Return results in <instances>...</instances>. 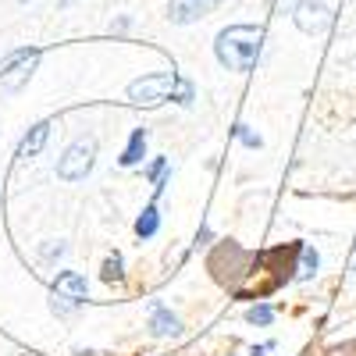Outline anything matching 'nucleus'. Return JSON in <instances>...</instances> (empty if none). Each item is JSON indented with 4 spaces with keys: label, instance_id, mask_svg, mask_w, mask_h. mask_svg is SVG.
Here are the masks:
<instances>
[{
    "label": "nucleus",
    "instance_id": "nucleus-1",
    "mask_svg": "<svg viewBox=\"0 0 356 356\" xmlns=\"http://www.w3.org/2000/svg\"><path fill=\"white\" fill-rule=\"evenodd\" d=\"M264 54V29L260 25H250V22H239V25H228L218 33L214 40V57L218 65L228 68V72H253L257 61Z\"/></svg>",
    "mask_w": 356,
    "mask_h": 356
},
{
    "label": "nucleus",
    "instance_id": "nucleus-2",
    "mask_svg": "<svg viewBox=\"0 0 356 356\" xmlns=\"http://www.w3.org/2000/svg\"><path fill=\"white\" fill-rule=\"evenodd\" d=\"M125 93L136 107H157V104H168V100L189 107L196 100V86L182 75H175V72H150V75L129 82Z\"/></svg>",
    "mask_w": 356,
    "mask_h": 356
},
{
    "label": "nucleus",
    "instance_id": "nucleus-3",
    "mask_svg": "<svg viewBox=\"0 0 356 356\" xmlns=\"http://www.w3.org/2000/svg\"><path fill=\"white\" fill-rule=\"evenodd\" d=\"M97 164V139L93 136H79L68 150L57 157V178L61 182H82Z\"/></svg>",
    "mask_w": 356,
    "mask_h": 356
},
{
    "label": "nucleus",
    "instance_id": "nucleus-4",
    "mask_svg": "<svg viewBox=\"0 0 356 356\" xmlns=\"http://www.w3.org/2000/svg\"><path fill=\"white\" fill-rule=\"evenodd\" d=\"M50 292H54V300H50V310L57 314V317H72L82 303H86V296H89V285H86V278L79 275V271H61L54 278V285H50Z\"/></svg>",
    "mask_w": 356,
    "mask_h": 356
},
{
    "label": "nucleus",
    "instance_id": "nucleus-5",
    "mask_svg": "<svg viewBox=\"0 0 356 356\" xmlns=\"http://www.w3.org/2000/svg\"><path fill=\"white\" fill-rule=\"evenodd\" d=\"M36 65H40V50H36V47H33V50L25 47V50L8 54L4 65H0V93H18V89L33 79Z\"/></svg>",
    "mask_w": 356,
    "mask_h": 356
},
{
    "label": "nucleus",
    "instance_id": "nucleus-6",
    "mask_svg": "<svg viewBox=\"0 0 356 356\" xmlns=\"http://www.w3.org/2000/svg\"><path fill=\"white\" fill-rule=\"evenodd\" d=\"M292 22H296V29H300V33H307V36L328 33V25H332L328 0H300V4L292 8Z\"/></svg>",
    "mask_w": 356,
    "mask_h": 356
},
{
    "label": "nucleus",
    "instance_id": "nucleus-7",
    "mask_svg": "<svg viewBox=\"0 0 356 356\" xmlns=\"http://www.w3.org/2000/svg\"><path fill=\"white\" fill-rule=\"evenodd\" d=\"M218 4H225V0H171L168 18H171V25H193L203 15H211Z\"/></svg>",
    "mask_w": 356,
    "mask_h": 356
},
{
    "label": "nucleus",
    "instance_id": "nucleus-8",
    "mask_svg": "<svg viewBox=\"0 0 356 356\" xmlns=\"http://www.w3.org/2000/svg\"><path fill=\"white\" fill-rule=\"evenodd\" d=\"M150 335H157V339H178L182 335V321H178L161 300H150Z\"/></svg>",
    "mask_w": 356,
    "mask_h": 356
},
{
    "label": "nucleus",
    "instance_id": "nucleus-9",
    "mask_svg": "<svg viewBox=\"0 0 356 356\" xmlns=\"http://www.w3.org/2000/svg\"><path fill=\"white\" fill-rule=\"evenodd\" d=\"M47 139H50V122H36L33 129L22 136L15 157H18V161H33V157H40V154H43V146H47Z\"/></svg>",
    "mask_w": 356,
    "mask_h": 356
},
{
    "label": "nucleus",
    "instance_id": "nucleus-10",
    "mask_svg": "<svg viewBox=\"0 0 356 356\" xmlns=\"http://www.w3.org/2000/svg\"><path fill=\"white\" fill-rule=\"evenodd\" d=\"M146 139H150V136H146V129H132L122 157H118V164H122V168H136V164L146 157Z\"/></svg>",
    "mask_w": 356,
    "mask_h": 356
},
{
    "label": "nucleus",
    "instance_id": "nucleus-11",
    "mask_svg": "<svg viewBox=\"0 0 356 356\" xmlns=\"http://www.w3.org/2000/svg\"><path fill=\"white\" fill-rule=\"evenodd\" d=\"M157 232H161V211H157V203H146L143 214L136 218V235L139 239H154Z\"/></svg>",
    "mask_w": 356,
    "mask_h": 356
},
{
    "label": "nucleus",
    "instance_id": "nucleus-12",
    "mask_svg": "<svg viewBox=\"0 0 356 356\" xmlns=\"http://www.w3.org/2000/svg\"><path fill=\"white\" fill-rule=\"evenodd\" d=\"M317 267H321L317 250L303 243V250H300V264H296V278H300V282H310V278L317 275Z\"/></svg>",
    "mask_w": 356,
    "mask_h": 356
},
{
    "label": "nucleus",
    "instance_id": "nucleus-13",
    "mask_svg": "<svg viewBox=\"0 0 356 356\" xmlns=\"http://www.w3.org/2000/svg\"><path fill=\"white\" fill-rule=\"evenodd\" d=\"M146 178H150V186H154V196H161L164 186H168V157H157V161L146 164Z\"/></svg>",
    "mask_w": 356,
    "mask_h": 356
},
{
    "label": "nucleus",
    "instance_id": "nucleus-14",
    "mask_svg": "<svg viewBox=\"0 0 356 356\" xmlns=\"http://www.w3.org/2000/svg\"><path fill=\"white\" fill-rule=\"evenodd\" d=\"M100 278H104V282H122V278H125V257H122V253H111V257L104 260V267H100Z\"/></svg>",
    "mask_w": 356,
    "mask_h": 356
},
{
    "label": "nucleus",
    "instance_id": "nucleus-15",
    "mask_svg": "<svg viewBox=\"0 0 356 356\" xmlns=\"http://www.w3.org/2000/svg\"><path fill=\"white\" fill-rule=\"evenodd\" d=\"M246 321L257 324V328H267V324L275 321V307H271V303H253V307L246 310Z\"/></svg>",
    "mask_w": 356,
    "mask_h": 356
},
{
    "label": "nucleus",
    "instance_id": "nucleus-16",
    "mask_svg": "<svg viewBox=\"0 0 356 356\" xmlns=\"http://www.w3.org/2000/svg\"><path fill=\"white\" fill-rule=\"evenodd\" d=\"M235 139H239L243 146H250V150H260V146H264V139L246 125V122H239V125H235Z\"/></svg>",
    "mask_w": 356,
    "mask_h": 356
},
{
    "label": "nucleus",
    "instance_id": "nucleus-17",
    "mask_svg": "<svg viewBox=\"0 0 356 356\" xmlns=\"http://www.w3.org/2000/svg\"><path fill=\"white\" fill-rule=\"evenodd\" d=\"M54 257H65V243H50V246H43V260H54Z\"/></svg>",
    "mask_w": 356,
    "mask_h": 356
},
{
    "label": "nucleus",
    "instance_id": "nucleus-18",
    "mask_svg": "<svg viewBox=\"0 0 356 356\" xmlns=\"http://www.w3.org/2000/svg\"><path fill=\"white\" fill-rule=\"evenodd\" d=\"M211 239H214V232H211V228L203 225V228L196 232V250H200V246H207V243H211Z\"/></svg>",
    "mask_w": 356,
    "mask_h": 356
},
{
    "label": "nucleus",
    "instance_id": "nucleus-19",
    "mask_svg": "<svg viewBox=\"0 0 356 356\" xmlns=\"http://www.w3.org/2000/svg\"><path fill=\"white\" fill-rule=\"evenodd\" d=\"M271 349H275V342H264V346H253V349H250V356H267Z\"/></svg>",
    "mask_w": 356,
    "mask_h": 356
},
{
    "label": "nucleus",
    "instance_id": "nucleus-20",
    "mask_svg": "<svg viewBox=\"0 0 356 356\" xmlns=\"http://www.w3.org/2000/svg\"><path fill=\"white\" fill-rule=\"evenodd\" d=\"M349 271L356 275V246H353V257H349Z\"/></svg>",
    "mask_w": 356,
    "mask_h": 356
},
{
    "label": "nucleus",
    "instance_id": "nucleus-21",
    "mask_svg": "<svg viewBox=\"0 0 356 356\" xmlns=\"http://www.w3.org/2000/svg\"><path fill=\"white\" fill-rule=\"evenodd\" d=\"M72 4H79V0H57V8H72Z\"/></svg>",
    "mask_w": 356,
    "mask_h": 356
}]
</instances>
